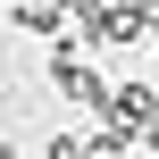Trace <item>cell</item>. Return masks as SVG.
I'll return each instance as SVG.
<instances>
[{"mask_svg": "<svg viewBox=\"0 0 159 159\" xmlns=\"http://www.w3.org/2000/svg\"><path fill=\"white\" fill-rule=\"evenodd\" d=\"M101 109H109V126H117V134H151V117H159V92H151V84H117Z\"/></svg>", "mask_w": 159, "mask_h": 159, "instance_id": "1", "label": "cell"}, {"mask_svg": "<svg viewBox=\"0 0 159 159\" xmlns=\"http://www.w3.org/2000/svg\"><path fill=\"white\" fill-rule=\"evenodd\" d=\"M50 84H59V92H67V101H75V109H101V101H109V84H101V75H92V67H75V59H67V50H59V59H50Z\"/></svg>", "mask_w": 159, "mask_h": 159, "instance_id": "2", "label": "cell"}, {"mask_svg": "<svg viewBox=\"0 0 159 159\" xmlns=\"http://www.w3.org/2000/svg\"><path fill=\"white\" fill-rule=\"evenodd\" d=\"M151 151H159V117H151Z\"/></svg>", "mask_w": 159, "mask_h": 159, "instance_id": "3", "label": "cell"}, {"mask_svg": "<svg viewBox=\"0 0 159 159\" xmlns=\"http://www.w3.org/2000/svg\"><path fill=\"white\" fill-rule=\"evenodd\" d=\"M0 159H17V151H8V143H0Z\"/></svg>", "mask_w": 159, "mask_h": 159, "instance_id": "4", "label": "cell"}]
</instances>
